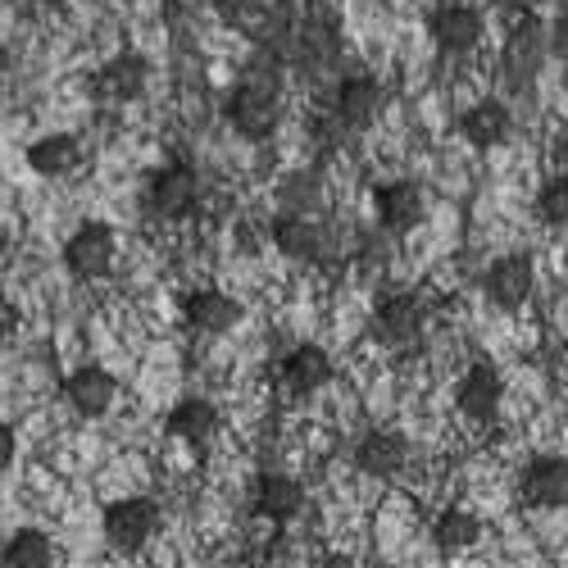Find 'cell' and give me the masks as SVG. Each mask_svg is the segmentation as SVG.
I'll list each match as a JSON object with an SVG mask.
<instances>
[{
	"label": "cell",
	"instance_id": "22",
	"mask_svg": "<svg viewBox=\"0 0 568 568\" xmlns=\"http://www.w3.org/2000/svg\"><path fill=\"white\" fill-rule=\"evenodd\" d=\"M28 169L37 178H69L82 169V141L73 132H41L28 146Z\"/></svg>",
	"mask_w": 568,
	"mask_h": 568
},
{
	"label": "cell",
	"instance_id": "10",
	"mask_svg": "<svg viewBox=\"0 0 568 568\" xmlns=\"http://www.w3.org/2000/svg\"><path fill=\"white\" fill-rule=\"evenodd\" d=\"M428 37L442 55L459 60V55H473L483 45L487 37V19L483 10H473V6H437L433 19H428Z\"/></svg>",
	"mask_w": 568,
	"mask_h": 568
},
{
	"label": "cell",
	"instance_id": "12",
	"mask_svg": "<svg viewBox=\"0 0 568 568\" xmlns=\"http://www.w3.org/2000/svg\"><path fill=\"white\" fill-rule=\"evenodd\" d=\"M242 301L219 292V287H196L182 296V323L192 327L196 337H227L236 323H242Z\"/></svg>",
	"mask_w": 568,
	"mask_h": 568
},
{
	"label": "cell",
	"instance_id": "13",
	"mask_svg": "<svg viewBox=\"0 0 568 568\" xmlns=\"http://www.w3.org/2000/svg\"><path fill=\"white\" fill-rule=\"evenodd\" d=\"M64 400L78 418H105L119 400V377L105 364H78L64 377Z\"/></svg>",
	"mask_w": 568,
	"mask_h": 568
},
{
	"label": "cell",
	"instance_id": "7",
	"mask_svg": "<svg viewBox=\"0 0 568 568\" xmlns=\"http://www.w3.org/2000/svg\"><path fill=\"white\" fill-rule=\"evenodd\" d=\"M532 292H537V260L524 255V251L496 255V260L487 264V273H483V296H487L496 310H505V314L524 310V305L532 301Z\"/></svg>",
	"mask_w": 568,
	"mask_h": 568
},
{
	"label": "cell",
	"instance_id": "33",
	"mask_svg": "<svg viewBox=\"0 0 568 568\" xmlns=\"http://www.w3.org/2000/svg\"><path fill=\"white\" fill-rule=\"evenodd\" d=\"M10 69H14V60H10V45H6V41H0V87H6V82H10Z\"/></svg>",
	"mask_w": 568,
	"mask_h": 568
},
{
	"label": "cell",
	"instance_id": "28",
	"mask_svg": "<svg viewBox=\"0 0 568 568\" xmlns=\"http://www.w3.org/2000/svg\"><path fill=\"white\" fill-rule=\"evenodd\" d=\"M537 214H541V223H550V227H568V169H555V173L541 182Z\"/></svg>",
	"mask_w": 568,
	"mask_h": 568
},
{
	"label": "cell",
	"instance_id": "4",
	"mask_svg": "<svg viewBox=\"0 0 568 568\" xmlns=\"http://www.w3.org/2000/svg\"><path fill=\"white\" fill-rule=\"evenodd\" d=\"M160 505L151 496H123V500H110L105 514H101V532L110 541L114 555H136L146 550L160 532Z\"/></svg>",
	"mask_w": 568,
	"mask_h": 568
},
{
	"label": "cell",
	"instance_id": "8",
	"mask_svg": "<svg viewBox=\"0 0 568 568\" xmlns=\"http://www.w3.org/2000/svg\"><path fill=\"white\" fill-rule=\"evenodd\" d=\"M373 214H377V227L392 232V236H405L414 232L423 219H428V196L414 178H392V182H377L373 186Z\"/></svg>",
	"mask_w": 568,
	"mask_h": 568
},
{
	"label": "cell",
	"instance_id": "23",
	"mask_svg": "<svg viewBox=\"0 0 568 568\" xmlns=\"http://www.w3.org/2000/svg\"><path fill=\"white\" fill-rule=\"evenodd\" d=\"M342 55V37L333 23H305L292 32L287 41V60L296 64H310V69H327V64H337Z\"/></svg>",
	"mask_w": 568,
	"mask_h": 568
},
{
	"label": "cell",
	"instance_id": "24",
	"mask_svg": "<svg viewBox=\"0 0 568 568\" xmlns=\"http://www.w3.org/2000/svg\"><path fill=\"white\" fill-rule=\"evenodd\" d=\"M478 541H483V518L473 514V509L450 505V509L437 514V524H433V546H437L442 555H464V550H473Z\"/></svg>",
	"mask_w": 568,
	"mask_h": 568
},
{
	"label": "cell",
	"instance_id": "2",
	"mask_svg": "<svg viewBox=\"0 0 568 568\" xmlns=\"http://www.w3.org/2000/svg\"><path fill=\"white\" fill-rule=\"evenodd\" d=\"M546 60H550V28L537 14L514 19V28L505 32V45H500V82L509 91H528L537 82V73L546 69Z\"/></svg>",
	"mask_w": 568,
	"mask_h": 568
},
{
	"label": "cell",
	"instance_id": "26",
	"mask_svg": "<svg viewBox=\"0 0 568 568\" xmlns=\"http://www.w3.org/2000/svg\"><path fill=\"white\" fill-rule=\"evenodd\" d=\"M277 205H282V214H318V205H323L318 178H314V173L282 178V182H277Z\"/></svg>",
	"mask_w": 568,
	"mask_h": 568
},
{
	"label": "cell",
	"instance_id": "31",
	"mask_svg": "<svg viewBox=\"0 0 568 568\" xmlns=\"http://www.w3.org/2000/svg\"><path fill=\"white\" fill-rule=\"evenodd\" d=\"M550 51H559V55H568V6H564V14H559V23L550 28Z\"/></svg>",
	"mask_w": 568,
	"mask_h": 568
},
{
	"label": "cell",
	"instance_id": "6",
	"mask_svg": "<svg viewBox=\"0 0 568 568\" xmlns=\"http://www.w3.org/2000/svg\"><path fill=\"white\" fill-rule=\"evenodd\" d=\"M423 327H428V301H423V292H392L377 301L373 318H368V333L377 346L387 351H405L423 337Z\"/></svg>",
	"mask_w": 568,
	"mask_h": 568
},
{
	"label": "cell",
	"instance_id": "5",
	"mask_svg": "<svg viewBox=\"0 0 568 568\" xmlns=\"http://www.w3.org/2000/svg\"><path fill=\"white\" fill-rule=\"evenodd\" d=\"M114 255H119V236H114V227L101 223V219L78 223V227L69 232L64 251H60L64 273H69L73 282H101V277H110V273H114Z\"/></svg>",
	"mask_w": 568,
	"mask_h": 568
},
{
	"label": "cell",
	"instance_id": "20",
	"mask_svg": "<svg viewBox=\"0 0 568 568\" xmlns=\"http://www.w3.org/2000/svg\"><path fill=\"white\" fill-rule=\"evenodd\" d=\"M164 433H169L173 442H182V446L205 450V446L214 442V433H219V409H214V400H205V396H182V400H173V409H169V418H164Z\"/></svg>",
	"mask_w": 568,
	"mask_h": 568
},
{
	"label": "cell",
	"instance_id": "27",
	"mask_svg": "<svg viewBox=\"0 0 568 568\" xmlns=\"http://www.w3.org/2000/svg\"><path fill=\"white\" fill-rule=\"evenodd\" d=\"M214 14H219L232 32L255 37V32L273 19V0H214Z\"/></svg>",
	"mask_w": 568,
	"mask_h": 568
},
{
	"label": "cell",
	"instance_id": "25",
	"mask_svg": "<svg viewBox=\"0 0 568 568\" xmlns=\"http://www.w3.org/2000/svg\"><path fill=\"white\" fill-rule=\"evenodd\" d=\"M0 564L6 568H55V541L41 528H14L0 546Z\"/></svg>",
	"mask_w": 568,
	"mask_h": 568
},
{
	"label": "cell",
	"instance_id": "16",
	"mask_svg": "<svg viewBox=\"0 0 568 568\" xmlns=\"http://www.w3.org/2000/svg\"><path fill=\"white\" fill-rule=\"evenodd\" d=\"M251 505L260 518H268L273 528H287L292 518L305 509V487L301 478H292V473L282 468H264L255 478V491H251Z\"/></svg>",
	"mask_w": 568,
	"mask_h": 568
},
{
	"label": "cell",
	"instance_id": "34",
	"mask_svg": "<svg viewBox=\"0 0 568 568\" xmlns=\"http://www.w3.org/2000/svg\"><path fill=\"white\" fill-rule=\"evenodd\" d=\"M45 10H64V6H73V0H41Z\"/></svg>",
	"mask_w": 568,
	"mask_h": 568
},
{
	"label": "cell",
	"instance_id": "15",
	"mask_svg": "<svg viewBox=\"0 0 568 568\" xmlns=\"http://www.w3.org/2000/svg\"><path fill=\"white\" fill-rule=\"evenodd\" d=\"M500 400H505V377L496 364L478 359V364H468L464 377H459V387H455V405L468 423H491L500 414Z\"/></svg>",
	"mask_w": 568,
	"mask_h": 568
},
{
	"label": "cell",
	"instance_id": "29",
	"mask_svg": "<svg viewBox=\"0 0 568 568\" xmlns=\"http://www.w3.org/2000/svg\"><path fill=\"white\" fill-rule=\"evenodd\" d=\"M19 323H23V310L14 305V296L0 292V342H10L19 333Z\"/></svg>",
	"mask_w": 568,
	"mask_h": 568
},
{
	"label": "cell",
	"instance_id": "21",
	"mask_svg": "<svg viewBox=\"0 0 568 568\" xmlns=\"http://www.w3.org/2000/svg\"><path fill=\"white\" fill-rule=\"evenodd\" d=\"M514 132V114L505 101H473L464 114H459V136L468 141V146H478V151H491V146H505Z\"/></svg>",
	"mask_w": 568,
	"mask_h": 568
},
{
	"label": "cell",
	"instance_id": "17",
	"mask_svg": "<svg viewBox=\"0 0 568 568\" xmlns=\"http://www.w3.org/2000/svg\"><path fill=\"white\" fill-rule=\"evenodd\" d=\"M268 236H273L277 255H287L292 264H318L327 255V232H323L318 214H277Z\"/></svg>",
	"mask_w": 568,
	"mask_h": 568
},
{
	"label": "cell",
	"instance_id": "3",
	"mask_svg": "<svg viewBox=\"0 0 568 568\" xmlns=\"http://www.w3.org/2000/svg\"><path fill=\"white\" fill-rule=\"evenodd\" d=\"M223 119L236 136L246 141H268L282 123V91L260 87V82H236L227 97H223Z\"/></svg>",
	"mask_w": 568,
	"mask_h": 568
},
{
	"label": "cell",
	"instance_id": "32",
	"mask_svg": "<svg viewBox=\"0 0 568 568\" xmlns=\"http://www.w3.org/2000/svg\"><path fill=\"white\" fill-rule=\"evenodd\" d=\"M314 568H359V564H355L351 555H327V559H318Z\"/></svg>",
	"mask_w": 568,
	"mask_h": 568
},
{
	"label": "cell",
	"instance_id": "30",
	"mask_svg": "<svg viewBox=\"0 0 568 568\" xmlns=\"http://www.w3.org/2000/svg\"><path fill=\"white\" fill-rule=\"evenodd\" d=\"M14 455H19V437H14L10 423L0 418V473H6V468L14 464Z\"/></svg>",
	"mask_w": 568,
	"mask_h": 568
},
{
	"label": "cell",
	"instance_id": "14",
	"mask_svg": "<svg viewBox=\"0 0 568 568\" xmlns=\"http://www.w3.org/2000/svg\"><path fill=\"white\" fill-rule=\"evenodd\" d=\"M518 496L532 509L568 505V455H532L518 473Z\"/></svg>",
	"mask_w": 568,
	"mask_h": 568
},
{
	"label": "cell",
	"instance_id": "18",
	"mask_svg": "<svg viewBox=\"0 0 568 568\" xmlns=\"http://www.w3.org/2000/svg\"><path fill=\"white\" fill-rule=\"evenodd\" d=\"M355 468L368 473L377 483H392L409 468V442L392 428H373L355 442Z\"/></svg>",
	"mask_w": 568,
	"mask_h": 568
},
{
	"label": "cell",
	"instance_id": "11",
	"mask_svg": "<svg viewBox=\"0 0 568 568\" xmlns=\"http://www.w3.org/2000/svg\"><path fill=\"white\" fill-rule=\"evenodd\" d=\"M146 87H151V60L136 55V51L105 60L97 69V78H91V91H97L105 105H132V101L146 97Z\"/></svg>",
	"mask_w": 568,
	"mask_h": 568
},
{
	"label": "cell",
	"instance_id": "19",
	"mask_svg": "<svg viewBox=\"0 0 568 568\" xmlns=\"http://www.w3.org/2000/svg\"><path fill=\"white\" fill-rule=\"evenodd\" d=\"M282 383H287L292 396H314L333 383V355H327L318 342H301L282 355Z\"/></svg>",
	"mask_w": 568,
	"mask_h": 568
},
{
	"label": "cell",
	"instance_id": "1",
	"mask_svg": "<svg viewBox=\"0 0 568 568\" xmlns=\"http://www.w3.org/2000/svg\"><path fill=\"white\" fill-rule=\"evenodd\" d=\"M201 205V173L192 164H164L141 182V214L155 223L192 219Z\"/></svg>",
	"mask_w": 568,
	"mask_h": 568
},
{
	"label": "cell",
	"instance_id": "9",
	"mask_svg": "<svg viewBox=\"0 0 568 568\" xmlns=\"http://www.w3.org/2000/svg\"><path fill=\"white\" fill-rule=\"evenodd\" d=\"M387 105V91L373 73H351L333 91V123L346 132H368Z\"/></svg>",
	"mask_w": 568,
	"mask_h": 568
}]
</instances>
